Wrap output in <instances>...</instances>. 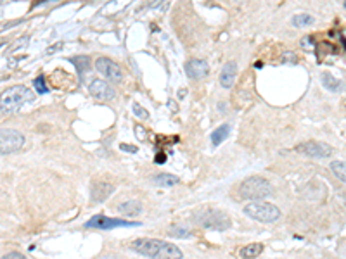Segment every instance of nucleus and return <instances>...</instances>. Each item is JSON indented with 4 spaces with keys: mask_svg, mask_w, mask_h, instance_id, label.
<instances>
[{
    "mask_svg": "<svg viewBox=\"0 0 346 259\" xmlns=\"http://www.w3.org/2000/svg\"><path fill=\"white\" fill-rule=\"evenodd\" d=\"M114 192V187L106 182H96L90 189V201L92 202H104Z\"/></svg>",
    "mask_w": 346,
    "mask_h": 259,
    "instance_id": "nucleus-12",
    "label": "nucleus"
},
{
    "mask_svg": "<svg viewBox=\"0 0 346 259\" xmlns=\"http://www.w3.org/2000/svg\"><path fill=\"white\" fill-rule=\"evenodd\" d=\"M320 80H322V83H324L326 88L330 90V92H341V90H343V81L338 80V78H334L330 73H322Z\"/></svg>",
    "mask_w": 346,
    "mask_h": 259,
    "instance_id": "nucleus-16",
    "label": "nucleus"
},
{
    "mask_svg": "<svg viewBox=\"0 0 346 259\" xmlns=\"http://www.w3.org/2000/svg\"><path fill=\"white\" fill-rule=\"evenodd\" d=\"M262 251H263L262 244H250V246L242 247L239 254H240V258H242V259H254L256 256L262 254Z\"/></svg>",
    "mask_w": 346,
    "mask_h": 259,
    "instance_id": "nucleus-18",
    "label": "nucleus"
},
{
    "mask_svg": "<svg viewBox=\"0 0 346 259\" xmlns=\"http://www.w3.org/2000/svg\"><path fill=\"white\" fill-rule=\"evenodd\" d=\"M310 42L314 43V40H312L310 36H304V38L302 40V47H303V48H312L314 45H310Z\"/></svg>",
    "mask_w": 346,
    "mask_h": 259,
    "instance_id": "nucleus-28",
    "label": "nucleus"
},
{
    "mask_svg": "<svg viewBox=\"0 0 346 259\" xmlns=\"http://www.w3.org/2000/svg\"><path fill=\"white\" fill-rule=\"evenodd\" d=\"M22 145H24V135L21 131L2 128V131H0V154L2 156L21 151Z\"/></svg>",
    "mask_w": 346,
    "mask_h": 259,
    "instance_id": "nucleus-6",
    "label": "nucleus"
},
{
    "mask_svg": "<svg viewBox=\"0 0 346 259\" xmlns=\"http://www.w3.org/2000/svg\"><path fill=\"white\" fill-rule=\"evenodd\" d=\"M132 111H134V114L137 116V118H140V119H148V118H149V112L146 111V109L142 107L138 102H134V104H132Z\"/></svg>",
    "mask_w": 346,
    "mask_h": 259,
    "instance_id": "nucleus-24",
    "label": "nucleus"
},
{
    "mask_svg": "<svg viewBox=\"0 0 346 259\" xmlns=\"http://www.w3.org/2000/svg\"><path fill=\"white\" fill-rule=\"evenodd\" d=\"M172 232H173V235H176V237H180V239H186V237H189V235H190V228L187 227L186 223L175 225V227L172 228Z\"/></svg>",
    "mask_w": 346,
    "mask_h": 259,
    "instance_id": "nucleus-22",
    "label": "nucleus"
},
{
    "mask_svg": "<svg viewBox=\"0 0 346 259\" xmlns=\"http://www.w3.org/2000/svg\"><path fill=\"white\" fill-rule=\"evenodd\" d=\"M70 62H73L76 66V71L80 74V78L84 76L86 71H90V59L86 55H76V57H70Z\"/></svg>",
    "mask_w": 346,
    "mask_h": 259,
    "instance_id": "nucleus-17",
    "label": "nucleus"
},
{
    "mask_svg": "<svg viewBox=\"0 0 346 259\" xmlns=\"http://www.w3.org/2000/svg\"><path fill=\"white\" fill-rule=\"evenodd\" d=\"M344 7H346V3H344Z\"/></svg>",
    "mask_w": 346,
    "mask_h": 259,
    "instance_id": "nucleus-31",
    "label": "nucleus"
},
{
    "mask_svg": "<svg viewBox=\"0 0 346 259\" xmlns=\"http://www.w3.org/2000/svg\"><path fill=\"white\" fill-rule=\"evenodd\" d=\"M272 185L262 176H251V178L244 180L239 189L240 197L253 202H260L262 199H266L268 195H272Z\"/></svg>",
    "mask_w": 346,
    "mask_h": 259,
    "instance_id": "nucleus-3",
    "label": "nucleus"
},
{
    "mask_svg": "<svg viewBox=\"0 0 346 259\" xmlns=\"http://www.w3.org/2000/svg\"><path fill=\"white\" fill-rule=\"evenodd\" d=\"M228 133H230V126H228V125L218 126V128L212 133V144L215 145V147H216V145H220L222 142L228 137Z\"/></svg>",
    "mask_w": 346,
    "mask_h": 259,
    "instance_id": "nucleus-19",
    "label": "nucleus"
},
{
    "mask_svg": "<svg viewBox=\"0 0 346 259\" xmlns=\"http://www.w3.org/2000/svg\"><path fill=\"white\" fill-rule=\"evenodd\" d=\"M132 249L151 259H182V251L176 246L158 239H137L132 242Z\"/></svg>",
    "mask_w": 346,
    "mask_h": 259,
    "instance_id": "nucleus-1",
    "label": "nucleus"
},
{
    "mask_svg": "<svg viewBox=\"0 0 346 259\" xmlns=\"http://www.w3.org/2000/svg\"><path fill=\"white\" fill-rule=\"evenodd\" d=\"M2 259H26L24 254L21 253H16V251H12V253L6 254V256H2Z\"/></svg>",
    "mask_w": 346,
    "mask_h": 259,
    "instance_id": "nucleus-26",
    "label": "nucleus"
},
{
    "mask_svg": "<svg viewBox=\"0 0 346 259\" xmlns=\"http://www.w3.org/2000/svg\"><path fill=\"white\" fill-rule=\"evenodd\" d=\"M186 71L189 78H192V80H201V78L208 76L210 66L204 59H189V61L186 62Z\"/></svg>",
    "mask_w": 346,
    "mask_h": 259,
    "instance_id": "nucleus-11",
    "label": "nucleus"
},
{
    "mask_svg": "<svg viewBox=\"0 0 346 259\" xmlns=\"http://www.w3.org/2000/svg\"><path fill=\"white\" fill-rule=\"evenodd\" d=\"M118 213L123 216H138L142 213V204L138 201H126L118 206Z\"/></svg>",
    "mask_w": 346,
    "mask_h": 259,
    "instance_id": "nucleus-14",
    "label": "nucleus"
},
{
    "mask_svg": "<svg viewBox=\"0 0 346 259\" xmlns=\"http://www.w3.org/2000/svg\"><path fill=\"white\" fill-rule=\"evenodd\" d=\"M292 24L298 26V28H304V26H312L315 22V17L310 16V14H296L292 17Z\"/></svg>",
    "mask_w": 346,
    "mask_h": 259,
    "instance_id": "nucleus-21",
    "label": "nucleus"
},
{
    "mask_svg": "<svg viewBox=\"0 0 346 259\" xmlns=\"http://www.w3.org/2000/svg\"><path fill=\"white\" fill-rule=\"evenodd\" d=\"M329 168H330V171L334 173L336 178H340L341 182L346 183V163L344 161H332Z\"/></svg>",
    "mask_w": 346,
    "mask_h": 259,
    "instance_id": "nucleus-20",
    "label": "nucleus"
},
{
    "mask_svg": "<svg viewBox=\"0 0 346 259\" xmlns=\"http://www.w3.org/2000/svg\"><path fill=\"white\" fill-rule=\"evenodd\" d=\"M120 149L125 152H132V154H137L138 152V147H135V145H128V144H122L120 145Z\"/></svg>",
    "mask_w": 346,
    "mask_h": 259,
    "instance_id": "nucleus-27",
    "label": "nucleus"
},
{
    "mask_svg": "<svg viewBox=\"0 0 346 259\" xmlns=\"http://www.w3.org/2000/svg\"><path fill=\"white\" fill-rule=\"evenodd\" d=\"M100 259H118L116 256H111V254H108V256H104V258H100Z\"/></svg>",
    "mask_w": 346,
    "mask_h": 259,
    "instance_id": "nucleus-30",
    "label": "nucleus"
},
{
    "mask_svg": "<svg viewBox=\"0 0 346 259\" xmlns=\"http://www.w3.org/2000/svg\"><path fill=\"white\" fill-rule=\"evenodd\" d=\"M296 151L303 156L314 157V159H326V157L332 156V147L330 145L324 144V142H315V140H308L303 142V144L296 145Z\"/></svg>",
    "mask_w": 346,
    "mask_h": 259,
    "instance_id": "nucleus-7",
    "label": "nucleus"
},
{
    "mask_svg": "<svg viewBox=\"0 0 346 259\" xmlns=\"http://www.w3.org/2000/svg\"><path fill=\"white\" fill-rule=\"evenodd\" d=\"M96 69L102 74L106 80H109L111 83H120L123 78L122 67L116 64L114 61H111L109 57H99L96 61Z\"/></svg>",
    "mask_w": 346,
    "mask_h": 259,
    "instance_id": "nucleus-8",
    "label": "nucleus"
},
{
    "mask_svg": "<svg viewBox=\"0 0 346 259\" xmlns=\"http://www.w3.org/2000/svg\"><path fill=\"white\" fill-rule=\"evenodd\" d=\"M244 215L262 223H274L280 218V209L268 202H251L244 208Z\"/></svg>",
    "mask_w": 346,
    "mask_h": 259,
    "instance_id": "nucleus-5",
    "label": "nucleus"
},
{
    "mask_svg": "<svg viewBox=\"0 0 346 259\" xmlns=\"http://www.w3.org/2000/svg\"><path fill=\"white\" fill-rule=\"evenodd\" d=\"M282 62H286V64H296V62H298V57H296L294 52H284Z\"/></svg>",
    "mask_w": 346,
    "mask_h": 259,
    "instance_id": "nucleus-25",
    "label": "nucleus"
},
{
    "mask_svg": "<svg viewBox=\"0 0 346 259\" xmlns=\"http://www.w3.org/2000/svg\"><path fill=\"white\" fill-rule=\"evenodd\" d=\"M152 182L154 185H160V187H173L178 183V176L170 175V173H160V175L152 176Z\"/></svg>",
    "mask_w": 346,
    "mask_h": 259,
    "instance_id": "nucleus-15",
    "label": "nucleus"
},
{
    "mask_svg": "<svg viewBox=\"0 0 346 259\" xmlns=\"http://www.w3.org/2000/svg\"><path fill=\"white\" fill-rule=\"evenodd\" d=\"M138 223H130L125 220H116V218H108V216H94L88 220L86 227L88 228H99V230H112V228H130L137 227Z\"/></svg>",
    "mask_w": 346,
    "mask_h": 259,
    "instance_id": "nucleus-9",
    "label": "nucleus"
},
{
    "mask_svg": "<svg viewBox=\"0 0 346 259\" xmlns=\"http://www.w3.org/2000/svg\"><path fill=\"white\" fill-rule=\"evenodd\" d=\"M194 221L208 230L224 232L230 228V218L220 209H202V211L194 213Z\"/></svg>",
    "mask_w": 346,
    "mask_h": 259,
    "instance_id": "nucleus-4",
    "label": "nucleus"
},
{
    "mask_svg": "<svg viewBox=\"0 0 346 259\" xmlns=\"http://www.w3.org/2000/svg\"><path fill=\"white\" fill-rule=\"evenodd\" d=\"M164 161H166V157H164V156H156V159H154V163H158V164H163Z\"/></svg>",
    "mask_w": 346,
    "mask_h": 259,
    "instance_id": "nucleus-29",
    "label": "nucleus"
},
{
    "mask_svg": "<svg viewBox=\"0 0 346 259\" xmlns=\"http://www.w3.org/2000/svg\"><path fill=\"white\" fill-rule=\"evenodd\" d=\"M88 92L92 97L99 100H112L116 97V92L111 85H108L104 80H99V78H94L88 85Z\"/></svg>",
    "mask_w": 346,
    "mask_h": 259,
    "instance_id": "nucleus-10",
    "label": "nucleus"
},
{
    "mask_svg": "<svg viewBox=\"0 0 346 259\" xmlns=\"http://www.w3.org/2000/svg\"><path fill=\"white\" fill-rule=\"evenodd\" d=\"M35 95L30 88L22 85H16L7 88L0 97V112L2 114H12L28 102H33Z\"/></svg>",
    "mask_w": 346,
    "mask_h": 259,
    "instance_id": "nucleus-2",
    "label": "nucleus"
},
{
    "mask_svg": "<svg viewBox=\"0 0 346 259\" xmlns=\"http://www.w3.org/2000/svg\"><path fill=\"white\" fill-rule=\"evenodd\" d=\"M33 86H35V92H38L40 95H44V93L48 92V86L45 85V76H44V74H40L38 78H35V81H33Z\"/></svg>",
    "mask_w": 346,
    "mask_h": 259,
    "instance_id": "nucleus-23",
    "label": "nucleus"
},
{
    "mask_svg": "<svg viewBox=\"0 0 346 259\" xmlns=\"http://www.w3.org/2000/svg\"><path fill=\"white\" fill-rule=\"evenodd\" d=\"M236 76H238V62L228 61L220 73V85L224 86V88H230L236 81Z\"/></svg>",
    "mask_w": 346,
    "mask_h": 259,
    "instance_id": "nucleus-13",
    "label": "nucleus"
}]
</instances>
